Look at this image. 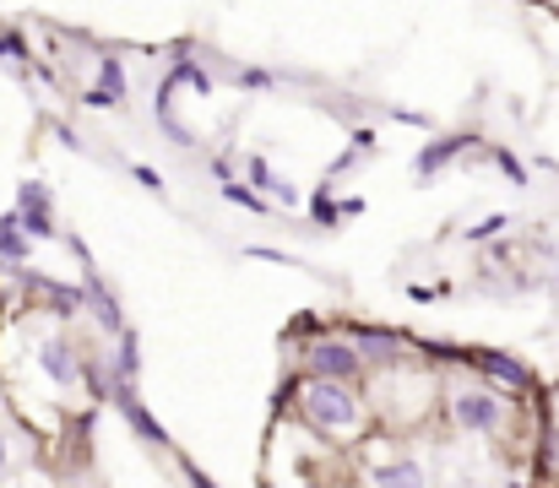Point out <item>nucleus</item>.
Returning <instances> with one entry per match:
<instances>
[{
    "label": "nucleus",
    "mask_w": 559,
    "mask_h": 488,
    "mask_svg": "<svg viewBox=\"0 0 559 488\" xmlns=\"http://www.w3.org/2000/svg\"><path fill=\"white\" fill-rule=\"evenodd\" d=\"M186 484L190 488H217L212 478H206V473H201V467H195V462H186Z\"/></svg>",
    "instance_id": "obj_25"
},
{
    "label": "nucleus",
    "mask_w": 559,
    "mask_h": 488,
    "mask_svg": "<svg viewBox=\"0 0 559 488\" xmlns=\"http://www.w3.org/2000/svg\"><path fill=\"white\" fill-rule=\"evenodd\" d=\"M223 201H234V206H250V212H266V201H261L250 185H239V179H223Z\"/></svg>",
    "instance_id": "obj_20"
},
{
    "label": "nucleus",
    "mask_w": 559,
    "mask_h": 488,
    "mask_svg": "<svg viewBox=\"0 0 559 488\" xmlns=\"http://www.w3.org/2000/svg\"><path fill=\"white\" fill-rule=\"evenodd\" d=\"M435 396H440L435 374H424L413 358H402L391 369H374L365 407H370V424H385L396 435V429H418L435 413Z\"/></svg>",
    "instance_id": "obj_2"
},
{
    "label": "nucleus",
    "mask_w": 559,
    "mask_h": 488,
    "mask_svg": "<svg viewBox=\"0 0 559 488\" xmlns=\"http://www.w3.org/2000/svg\"><path fill=\"white\" fill-rule=\"evenodd\" d=\"M0 60H16V66H22V60H27V44H22L16 33H0Z\"/></svg>",
    "instance_id": "obj_21"
},
{
    "label": "nucleus",
    "mask_w": 559,
    "mask_h": 488,
    "mask_svg": "<svg viewBox=\"0 0 559 488\" xmlns=\"http://www.w3.org/2000/svg\"><path fill=\"white\" fill-rule=\"evenodd\" d=\"M495 462L473 445H440L435 467H429V484L435 488H495Z\"/></svg>",
    "instance_id": "obj_6"
},
{
    "label": "nucleus",
    "mask_w": 559,
    "mask_h": 488,
    "mask_svg": "<svg viewBox=\"0 0 559 488\" xmlns=\"http://www.w3.org/2000/svg\"><path fill=\"white\" fill-rule=\"evenodd\" d=\"M506 228H511V217H506V212H495V217H484V223L462 228V239H467V245H484V239H500Z\"/></svg>",
    "instance_id": "obj_19"
},
{
    "label": "nucleus",
    "mask_w": 559,
    "mask_h": 488,
    "mask_svg": "<svg viewBox=\"0 0 559 488\" xmlns=\"http://www.w3.org/2000/svg\"><path fill=\"white\" fill-rule=\"evenodd\" d=\"M27 358H33V374L55 391V396H76V402H93L87 396V380H93V364L76 353V342L66 331H33L27 336Z\"/></svg>",
    "instance_id": "obj_4"
},
{
    "label": "nucleus",
    "mask_w": 559,
    "mask_h": 488,
    "mask_svg": "<svg viewBox=\"0 0 559 488\" xmlns=\"http://www.w3.org/2000/svg\"><path fill=\"white\" fill-rule=\"evenodd\" d=\"M440 407H445L451 435H467V440H500L511 429V418H516L511 396L495 391V385H451L440 396Z\"/></svg>",
    "instance_id": "obj_3"
},
{
    "label": "nucleus",
    "mask_w": 559,
    "mask_h": 488,
    "mask_svg": "<svg viewBox=\"0 0 559 488\" xmlns=\"http://www.w3.org/2000/svg\"><path fill=\"white\" fill-rule=\"evenodd\" d=\"M27 250H33V239H22V228H16V217L5 212V217H0V255L22 266V261H27Z\"/></svg>",
    "instance_id": "obj_17"
},
{
    "label": "nucleus",
    "mask_w": 559,
    "mask_h": 488,
    "mask_svg": "<svg viewBox=\"0 0 559 488\" xmlns=\"http://www.w3.org/2000/svg\"><path fill=\"white\" fill-rule=\"evenodd\" d=\"M467 364L484 374V380H495V385H506V391H533L538 380H533V369L522 364V358H511V353H495V347H478V353H467Z\"/></svg>",
    "instance_id": "obj_8"
},
{
    "label": "nucleus",
    "mask_w": 559,
    "mask_h": 488,
    "mask_svg": "<svg viewBox=\"0 0 559 488\" xmlns=\"http://www.w3.org/2000/svg\"><path fill=\"white\" fill-rule=\"evenodd\" d=\"M16 228H22V239H55L60 228H55V195L38 185V179H22L16 185Z\"/></svg>",
    "instance_id": "obj_7"
},
{
    "label": "nucleus",
    "mask_w": 559,
    "mask_h": 488,
    "mask_svg": "<svg viewBox=\"0 0 559 488\" xmlns=\"http://www.w3.org/2000/svg\"><path fill=\"white\" fill-rule=\"evenodd\" d=\"M136 374H142V342L136 331H120V347L109 358V385H136Z\"/></svg>",
    "instance_id": "obj_14"
},
{
    "label": "nucleus",
    "mask_w": 559,
    "mask_h": 488,
    "mask_svg": "<svg viewBox=\"0 0 559 488\" xmlns=\"http://www.w3.org/2000/svg\"><path fill=\"white\" fill-rule=\"evenodd\" d=\"M365 488H435L429 484V462L418 456H370V473H365Z\"/></svg>",
    "instance_id": "obj_9"
},
{
    "label": "nucleus",
    "mask_w": 559,
    "mask_h": 488,
    "mask_svg": "<svg viewBox=\"0 0 559 488\" xmlns=\"http://www.w3.org/2000/svg\"><path fill=\"white\" fill-rule=\"evenodd\" d=\"M239 82H245V87H272V76H266V71H245Z\"/></svg>",
    "instance_id": "obj_27"
},
{
    "label": "nucleus",
    "mask_w": 559,
    "mask_h": 488,
    "mask_svg": "<svg viewBox=\"0 0 559 488\" xmlns=\"http://www.w3.org/2000/svg\"><path fill=\"white\" fill-rule=\"evenodd\" d=\"M283 488H337V484H326V478H288Z\"/></svg>",
    "instance_id": "obj_28"
},
{
    "label": "nucleus",
    "mask_w": 559,
    "mask_h": 488,
    "mask_svg": "<svg viewBox=\"0 0 559 488\" xmlns=\"http://www.w3.org/2000/svg\"><path fill=\"white\" fill-rule=\"evenodd\" d=\"M27 462H33V445L22 440V429H11V424L0 418V484H5V478H16Z\"/></svg>",
    "instance_id": "obj_15"
},
{
    "label": "nucleus",
    "mask_w": 559,
    "mask_h": 488,
    "mask_svg": "<svg viewBox=\"0 0 559 488\" xmlns=\"http://www.w3.org/2000/svg\"><path fill=\"white\" fill-rule=\"evenodd\" d=\"M245 174H250V179H255V185H261V190H266L277 206H299V190H294L288 179H277L266 158H245Z\"/></svg>",
    "instance_id": "obj_16"
},
{
    "label": "nucleus",
    "mask_w": 559,
    "mask_h": 488,
    "mask_svg": "<svg viewBox=\"0 0 559 488\" xmlns=\"http://www.w3.org/2000/svg\"><path fill=\"white\" fill-rule=\"evenodd\" d=\"M495 163H500V168H506V174H511V185H527V168H522V163L511 158V153H506V147H495Z\"/></svg>",
    "instance_id": "obj_22"
},
{
    "label": "nucleus",
    "mask_w": 559,
    "mask_h": 488,
    "mask_svg": "<svg viewBox=\"0 0 559 488\" xmlns=\"http://www.w3.org/2000/svg\"><path fill=\"white\" fill-rule=\"evenodd\" d=\"M467 147H473V136H440V142H429V147L413 158V174H418V179H435L445 163L456 158V153H467Z\"/></svg>",
    "instance_id": "obj_13"
},
{
    "label": "nucleus",
    "mask_w": 559,
    "mask_h": 488,
    "mask_svg": "<svg viewBox=\"0 0 559 488\" xmlns=\"http://www.w3.org/2000/svg\"><path fill=\"white\" fill-rule=\"evenodd\" d=\"M294 413L305 418L310 435H321L332 445H354V440L370 435V407L348 380H310L305 374L299 391H294Z\"/></svg>",
    "instance_id": "obj_1"
},
{
    "label": "nucleus",
    "mask_w": 559,
    "mask_h": 488,
    "mask_svg": "<svg viewBox=\"0 0 559 488\" xmlns=\"http://www.w3.org/2000/svg\"><path fill=\"white\" fill-rule=\"evenodd\" d=\"M549 435H555V440H559V385H555V391H549Z\"/></svg>",
    "instance_id": "obj_26"
},
{
    "label": "nucleus",
    "mask_w": 559,
    "mask_h": 488,
    "mask_svg": "<svg viewBox=\"0 0 559 488\" xmlns=\"http://www.w3.org/2000/svg\"><path fill=\"white\" fill-rule=\"evenodd\" d=\"M495 488H527V484L522 478H506V484H495Z\"/></svg>",
    "instance_id": "obj_29"
},
{
    "label": "nucleus",
    "mask_w": 559,
    "mask_h": 488,
    "mask_svg": "<svg viewBox=\"0 0 559 488\" xmlns=\"http://www.w3.org/2000/svg\"><path fill=\"white\" fill-rule=\"evenodd\" d=\"M109 402H115V407L126 413V424H131V429H136V435L147 440V445L169 451V429H164V424H158V418L147 413V402L136 396V385H109Z\"/></svg>",
    "instance_id": "obj_11"
},
{
    "label": "nucleus",
    "mask_w": 559,
    "mask_h": 488,
    "mask_svg": "<svg viewBox=\"0 0 559 488\" xmlns=\"http://www.w3.org/2000/svg\"><path fill=\"white\" fill-rule=\"evenodd\" d=\"M126 98V66H120V55H104L98 60V87H87V109H109V104H120Z\"/></svg>",
    "instance_id": "obj_12"
},
{
    "label": "nucleus",
    "mask_w": 559,
    "mask_h": 488,
    "mask_svg": "<svg viewBox=\"0 0 559 488\" xmlns=\"http://www.w3.org/2000/svg\"><path fill=\"white\" fill-rule=\"evenodd\" d=\"M0 488H55L49 478H27V473H16V478H5Z\"/></svg>",
    "instance_id": "obj_24"
},
{
    "label": "nucleus",
    "mask_w": 559,
    "mask_h": 488,
    "mask_svg": "<svg viewBox=\"0 0 559 488\" xmlns=\"http://www.w3.org/2000/svg\"><path fill=\"white\" fill-rule=\"evenodd\" d=\"M310 212H316L321 228H337V223H343V212H337V201H332V185H321V190L310 195Z\"/></svg>",
    "instance_id": "obj_18"
},
{
    "label": "nucleus",
    "mask_w": 559,
    "mask_h": 488,
    "mask_svg": "<svg viewBox=\"0 0 559 488\" xmlns=\"http://www.w3.org/2000/svg\"><path fill=\"white\" fill-rule=\"evenodd\" d=\"M348 342H354V353H359V364H365V369H391V364H402V358H407V342H402L396 331L354 325V331H348Z\"/></svg>",
    "instance_id": "obj_10"
},
{
    "label": "nucleus",
    "mask_w": 559,
    "mask_h": 488,
    "mask_svg": "<svg viewBox=\"0 0 559 488\" xmlns=\"http://www.w3.org/2000/svg\"><path fill=\"white\" fill-rule=\"evenodd\" d=\"M305 374L310 380H359L365 374V364H359V353H354V342L348 336H337V331H321L316 342H305Z\"/></svg>",
    "instance_id": "obj_5"
},
{
    "label": "nucleus",
    "mask_w": 559,
    "mask_h": 488,
    "mask_svg": "<svg viewBox=\"0 0 559 488\" xmlns=\"http://www.w3.org/2000/svg\"><path fill=\"white\" fill-rule=\"evenodd\" d=\"M136 179H142L147 190H164V174H158V168H147V163H136Z\"/></svg>",
    "instance_id": "obj_23"
}]
</instances>
